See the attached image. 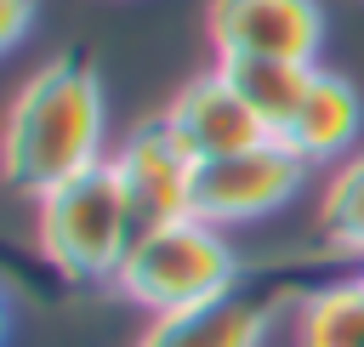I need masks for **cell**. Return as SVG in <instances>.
I'll return each mask as SVG.
<instances>
[{
    "instance_id": "obj_1",
    "label": "cell",
    "mask_w": 364,
    "mask_h": 347,
    "mask_svg": "<svg viewBox=\"0 0 364 347\" xmlns=\"http://www.w3.org/2000/svg\"><path fill=\"white\" fill-rule=\"evenodd\" d=\"M6 182L28 199L97 171L108 159L102 148V80L80 51L51 57L23 80V91L6 108Z\"/></svg>"
},
{
    "instance_id": "obj_2",
    "label": "cell",
    "mask_w": 364,
    "mask_h": 347,
    "mask_svg": "<svg viewBox=\"0 0 364 347\" xmlns=\"http://www.w3.org/2000/svg\"><path fill=\"white\" fill-rule=\"evenodd\" d=\"M239 279L245 273H239V256L222 228H210L199 216H171V222L136 228V239L114 273V290L131 307H142L148 319H165V313L228 296Z\"/></svg>"
},
{
    "instance_id": "obj_3",
    "label": "cell",
    "mask_w": 364,
    "mask_h": 347,
    "mask_svg": "<svg viewBox=\"0 0 364 347\" xmlns=\"http://www.w3.org/2000/svg\"><path fill=\"white\" fill-rule=\"evenodd\" d=\"M34 239L40 256L74 279V284H114L131 239H136V210L114 176V165L102 159L97 171L51 188L34 199Z\"/></svg>"
},
{
    "instance_id": "obj_4",
    "label": "cell",
    "mask_w": 364,
    "mask_h": 347,
    "mask_svg": "<svg viewBox=\"0 0 364 347\" xmlns=\"http://www.w3.org/2000/svg\"><path fill=\"white\" fill-rule=\"evenodd\" d=\"M307 159L284 142V137H262L256 148L222 154V159H199L193 171V216L210 228H239L256 216L284 210L301 188H307Z\"/></svg>"
},
{
    "instance_id": "obj_5",
    "label": "cell",
    "mask_w": 364,
    "mask_h": 347,
    "mask_svg": "<svg viewBox=\"0 0 364 347\" xmlns=\"http://www.w3.org/2000/svg\"><path fill=\"white\" fill-rule=\"evenodd\" d=\"M307 290L313 284H296L290 273H256V279H239L216 301L154 319L136 336V347H262L273 336L279 313L290 301H301Z\"/></svg>"
},
{
    "instance_id": "obj_6",
    "label": "cell",
    "mask_w": 364,
    "mask_h": 347,
    "mask_svg": "<svg viewBox=\"0 0 364 347\" xmlns=\"http://www.w3.org/2000/svg\"><path fill=\"white\" fill-rule=\"evenodd\" d=\"M205 28H210V51L216 57L318 63L324 6L318 0H210L205 6Z\"/></svg>"
},
{
    "instance_id": "obj_7",
    "label": "cell",
    "mask_w": 364,
    "mask_h": 347,
    "mask_svg": "<svg viewBox=\"0 0 364 347\" xmlns=\"http://www.w3.org/2000/svg\"><path fill=\"white\" fill-rule=\"evenodd\" d=\"M131 210H136V228H154V222H171V216H193V171L199 159L165 131V119H148L136 125L114 154H108Z\"/></svg>"
},
{
    "instance_id": "obj_8",
    "label": "cell",
    "mask_w": 364,
    "mask_h": 347,
    "mask_svg": "<svg viewBox=\"0 0 364 347\" xmlns=\"http://www.w3.org/2000/svg\"><path fill=\"white\" fill-rule=\"evenodd\" d=\"M165 131L193 154V159H222L239 148H256L267 137V125L250 114V102L233 91V80L210 63L205 74H193L171 102H165Z\"/></svg>"
},
{
    "instance_id": "obj_9",
    "label": "cell",
    "mask_w": 364,
    "mask_h": 347,
    "mask_svg": "<svg viewBox=\"0 0 364 347\" xmlns=\"http://www.w3.org/2000/svg\"><path fill=\"white\" fill-rule=\"evenodd\" d=\"M358 131H364V97H358V85L347 74H336V68H313L307 97H301L284 142L307 165H324V159L358 154Z\"/></svg>"
},
{
    "instance_id": "obj_10",
    "label": "cell",
    "mask_w": 364,
    "mask_h": 347,
    "mask_svg": "<svg viewBox=\"0 0 364 347\" xmlns=\"http://www.w3.org/2000/svg\"><path fill=\"white\" fill-rule=\"evenodd\" d=\"M216 68L233 80V91L250 102V114L267 125V137H284L301 97H307V80L318 63H279V57H216Z\"/></svg>"
},
{
    "instance_id": "obj_11",
    "label": "cell",
    "mask_w": 364,
    "mask_h": 347,
    "mask_svg": "<svg viewBox=\"0 0 364 347\" xmlns=\"http://www.w3.org/2000/svg\"><path fill=\"white\" fill-rule=\"evenodd\" d=\"M296 347H364V296L353 279H324L296 301Z\"/></svg>"
},
{
    "instance_id": "obj_12",
    "label": "cell",
    "mask_w": 364,
    "mask_h": 347,
    "mask_svg": "<svg viewBox=\"0 0 364 347\" xmlns=\"http://www.w3.org/2000/svg\"><path fill=\"white\" fill-rule=\"evenodd\" d=\"M318 233L336 256L364 262V154L336 159V171L318 188Z\"/></svg>"
},
{
    "instance_id": "obj_13",
    "label": "cell",
    "mask_w": 364,
    "mask_h": 347,
    "mask_svg": "<svg viewBox=\"0 0 364 347\" xmlns=\"http://www.w3.org/2000/svg\"><path fill=\"white\" fill-rule=\"evenodd\" d=\"M28 23H34V0H0V46H6V51L23 46Z\"/></svg>"
},
{
    "instance_id": "obj_14",
    "label": "cell",
    "mask_w": 364,
    "mask_h": 347,
    "mask_svg": "<svg viewBox=\"0 0 364 347\" xmlns=\"http://www.w3.org/2000/svg\"><path fill=\"white\" fill-rule=\"evenodd\" d=\"M347 279H353V290L364 296V262H353V273H347Z\"/></svg>"
}]
</instances>
